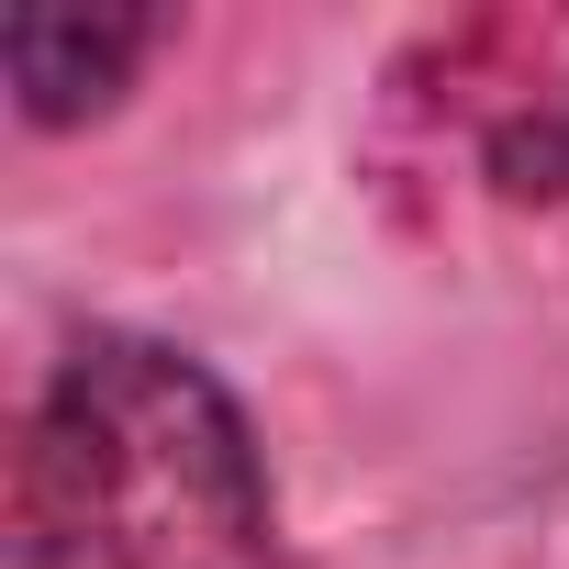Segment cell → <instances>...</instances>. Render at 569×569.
Segmentation results:
<instances>
[{
  "instance_id": "cell-1",
  "label": "cell",
  "mask_w": 569,
  "mask_h": 569,
  "mask_svg": "<svg viewBox=\"0 0 569 569\" xmlns=\"http://www.w3.org/2000/svg\"><path fill=\"white\" fill-rule=\"evenodd\" d=\"M12 569H279V480L234 380L146 325H79L12 447Z\"/></svg>"
},
{
  "instance_id": "cell-2",
  "label": "cell",
  "mask_w": 569,
  "mask_h": 569,
  "mask_svg": "<svg viewBox=\"0 0 569 569\" xmlns=\"http://www.w3.org/2000/svg\"><path fill=\"white\" fill-rule=\"evenodd\" d=\"M168 34H179L168 12H12V34H0V68H12V112H23L34 134L101 123Z\"/></svg>"
}]
</instances>
